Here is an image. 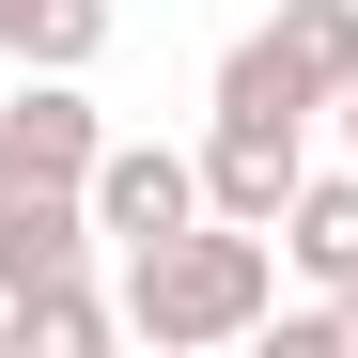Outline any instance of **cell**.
I'll return each instance as SVG.
<instances>
[{"instance_id": "obj_1", "label": "cell", "mask_w": 358, "mask_h": 358, "mask_svg": "<svg viewBox=\"0 0 358 358\" xmlns=\"http://www.w3.org/2000/svg\"><path fill=\"white\" fill-rule=\"evenodd\" d=\"M125 327L156 343V358H203V343H250V327H280V234H250V218H187V234H156V250H125Z\"/></svg>"}, {"instance_id": "obj_2", "label": "cell", "mask_w": 358, "mask_h": 358, "mask_svg": "<svg viewBox=\"0 0 358 358\" xmlns=\"http://www.w3.org/2000/svg\"><path fill=\"white\" fill-rule=\"evenodd\" d=\"M94 156H109V109H94V78H63V63H16V94H0V218H16V203H63V187H94Z\"/></svg>"}, {"instance_id": "obj_3", "label": "cell", "mask_w": 358, "mask_h": 358, "mask_svg": "<svg viewBox=\"0 0 358 358\" xmlns=\"http://www.w3.org/2000/svg\"><path fill=\"white\" fill-rule=\"evenodd\" d=\"M187 218H203V156L109 125V156H94V234H109V250H156V234H187Z\"/></svg>"}, {"instance_id": "obj_4", "label": "cell", "mask_w": 358, "mask_h": 358, "mask_svg": "<svg viewBox=\"0 0 358 358\" xmlns=\"http://www.w3.org/2000/svg\"><path fill=\"white\" fill-rule=\"evenodd\" d=\"M94 343H125V296H94V265L0 296V358H94Z\"/></svg>"}, {"instance_id": "obj_5", "label": "cell", "mask_w": 358, "mask_h": 358, "mask_svg": "<svg viewBox=\"0 0 358 358\" xmlns=\"http://www.w3.org/2000/svg\"><path fill=\"white\" fill-rule=\"evenodd\" d=\"M280 265L312 280V296L358 280V156H343V171H296V203H280Z\"/></svg>"}, {"instance_id": "obj_6", "label": "cell", "mask_w": 358, "mask_h": 358, "mask_svg": "<svg viewBox=\"0 0 358 358\" xmlns=\"http://www.w3.org/2000/svg\"><path fill=\"white\" fill-rule=\"evenodd\" d=\"M296 171H312V141H250V125H203V203H218V218H250V234H280V203H296Z\"/></svg>"}, {"instance_id": "obj_7", "label": "cell", "mask_w": 358, "mask_h": 358, "mask_svg": "<svg viewBox=\"0 0 358 358\" xmlns=\"http://www.w3.org/2000/svg\"><path fill=\"white\" fill-rule=\"evenodd\" d=\"M109 234H94V187H63V203H16L0 218V296L16 280H63V265H94Z\"/></svg>"}, {"instance_id": "obj_8", "label": "cell", "mask_w": 358, "mask_h": 358, "mask_svg": "<svg viewBox=\"0 0 358 358\" xmlns=\"http://www.w3.org/2000/svg\"><path fill=\"white\" fill-rule=\"evenodd\" d=\"M0 63H63V78H94V63H109V0H0Z\"/></svg>"}, {"instance_id": "obj_9", "label": "cell", "mask_w": 358, "mask_h": 358, "mask_svg": "<svg viewBox=\"0 0 358 358\" xmlns=\"http://www.w3.org/2000/svg\"><path fill=\"white\" fill-rule=\"evenodd\" d=\"M280 47H296V78H312L327 109H343V78H358V0H280V16H265Z\"/></svg>"}, {"instance_id": "obj_10", "label": "cell", "mask_w": 358, "mask_h": 358, "mask_svg": "<svg viewBox=\"0 0 358 358\" xmlns=\"http://www.w3.org/2000/svg\"><path fill=\"white\" fill-rule=\"evenodd\" d=\"M327 312H343V343H358V280H343V296H327Z\"/></svg>"}, {"instance_id": "obj_11", "label": "cell", "mask_w": 358, "mask_h": 358, "mask_svg": "<svg viewBox=\"0 0 358 358\" xmlns=\"http://www.w3.org/2000/svg\"><path fill=\"white\" fill-rule=\"evenodd\" d=\"M327 125H343V141H358V78H343V109H327Z\"/></svg>"}]
</instances>
